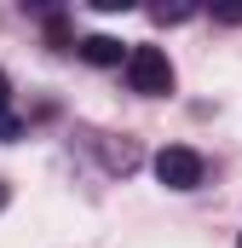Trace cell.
<instances>
[{
	"label": "cell",
	"instance_id": "obj_3",
	"mask_svg": "<svg viewBox=\"0 0 242 248\" xmlns=\"http://www.w3.org/2000/svg\"><path fill=\"white\" fill-rule=\"evenodd\" d=\"M75 52L87 63H98V69H110V63H127V46H121L116 35H87V41H75Z\"/></svg>",
	"mask_w": 242,
	"mask_h": 248
},
{
	"label": "cell",
	"instance_id": "obj_1",
	"mask_svg": "<svg viewBox=\"0 0 242 248\" xmlns=\"http://www.w3.org/2000/svg\"><path fill=\"white\" fill-rule=\"evenodd\" d=\"M127 87L133 93H144V98H167L173 93V63L162 46H127Z\"/></svg>",
	"mask_w": 242,
	"mask_h": 248
},
{
	"label": "cell",
	"instance_id": "obj_8",
	"mask_svg": "<svg viewBox=\"0 0 242 248\" xmlns=\"http://www.w3.org/2000/svg\"><path fill=\"white\" fill-rule=\"evenodd\" d=\"M0 208H6V185H0Z\"/></svg>",
	"mask_w": 242,
	"mask_h": 248
},
{
	"label": "cell",
	"instance_id": "obj_6",
	"mask_svg": "<svg viewBox=\"0 0 242 248\" xmlns=\"http://www.w3.org/2000/svg\"><path fill=\"white\" fill-rule=\"evenodd\" d=\"M213 17H219V23H242V6H219Z\"/></svg>",
	"mask_w": 242,
	"mask_h": 248
},
{
	"label": "cell",
	"instance_id": "obj_5",
	"mask_svg": "<svg viewBox=\"0 0 242 248\" xmlns=\"http://www.w3.org/2000/svg\"><path fill=\"white\" fill-rule=\"evenodd\" d=\"M0 139H17V116L12 110H0Z\"/></svg>",
	"mask_w": 242,
	"mask_h": 248
},
{
	"label": "cell",
	"instance_id": "obj_7",
	"mask_svg": "<svg viewBox=\"0 0 242 248\" xmlns=\"http://www.w3.org/2000/svg\"><path fill=\"white\" fill-rule=\"evenodd\" d=\"M6 98H12V81H6V75H0V110H6Z\"/></svg>",
	"mask_w": 242,
	"mask_h": 248
},
{
	"label": "cell",
	"instance_id": "obj_2",
	"mask_svg": "<svg viewBox=\"0 0 242 248\" xmlns=\"http://www.w3.org/2000/svg\"><path fill=\"white\" fill-rule=\"evenodd\" d=\"M202 173H208V168H202V156H196L190 144H167V150H156V179H162L167 190H196V185H202Z\"/></svg>",
	"mask_w": 242,
	"mask_h": 248
},
{
	"label": "cell",
	"instance_id": "obj_4",
	"mask_svg": "<svg viewBox=\"0 0 242 248\" xmlns=\"http://www.w3.org/2000/svg\"><path fill=\"white\" fill-rule=\"evenodd\" d=\"M190 12H196V6H150V17H156V23H184Z\"/></svg>",
	"mask_w": 242,
	"mask_h": 248
},
{
	"label": "cell",
	"instance_id": "obj_9",
	"mask_svg": "<svg viewBox=\"0 0 242 248\" xmlns=\"http://www.w3.org/2000/svg\"><path fill=\"white\" fill-rule=\"evenodd\" d=\"M237 248H242V243H237Z\"/></svg>",
	"mask_w": 242,
	"mask_h": 248
}]
</instances>
